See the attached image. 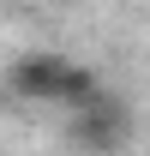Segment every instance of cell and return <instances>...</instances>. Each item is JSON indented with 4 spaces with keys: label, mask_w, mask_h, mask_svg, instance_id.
<instances>
[{
    "label": "cell",
    "mask_w": 150,
    "mask_h": 156,
    "mask_svg": "<svg viewBox=\"0 0 150 156\" xmlns=\"http://www.w3.org/2000/svg\"><path fill=\"white\" fill-rule=\"evenodd\" d=\"M6 84L24 102H60V108H84V102L102 96L96 72L78 66V60H66V54H18L12 72H6Z\"/></svg>",
    "instance_id": "cell-1"
},
{
    "label": "cell",
    "mask_w": 150,
    "mask_h": 156,
    "mask_svg": "<svg viewBox=\"0 0 150 156\" xmlns=\"http://www.w3.org/2000/svg\"><path fill=\"white\" fill-rule=\"evenodd\" d=\"M72 138H78V144H90V150H114V144L126 138V108L108 102V96L72 108Z\"/></svg>",
    "instance_id": "cell-2"
}]
</instances>
